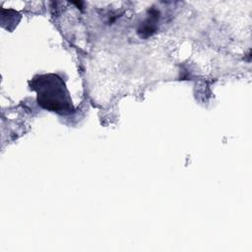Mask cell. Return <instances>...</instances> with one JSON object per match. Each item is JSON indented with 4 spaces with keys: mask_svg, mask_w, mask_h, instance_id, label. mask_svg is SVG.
Instances as JSON below:
<instances>
[{
    "mask_svg": "<svg viewBox=\"0 0 252 252\" xmlns=\"http://www.w3.org/2000/svg\"><path fill=\"white\" fill-rule=\"evenodd\" d=\"M37 94V103L44 109L67 115L74 111L72 99L63 80L54 74L39 75L30 82Z\"/></svg>",
    "mask_w": 252,
    "mask_h": 252,
    "instance_id": "1",
    "label": "cell"
}]
</instances>
